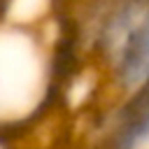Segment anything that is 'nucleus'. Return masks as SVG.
Segmentation results:
<instances>
[{
  "mask_svg": "<svg viewBox=\"0 0 149 149\" xmlns=\"http://www.w3.org/2000/svg\"><path fill=\"white\" fill-rule=\"evenodd\" d=\"M91 149H144L149 144V81L91 112Z\"/></svg>",
  "mask_w": 149,
  "mask_h": 149,
  "instance_id": "obj_1",
  "label": "nucleus"
},
{
  "mask_svg": "<svg viewBox=\"0 0 149 149\" xmlns=\"http://www.w3.org/2000/svg\"><path fill=\"white\" fill-rule=\"evenodd\" d=\"M105 74L119 98L137 91L149 81V12L130 30Z\"/></svg>",
  "mask_w": 149,
  "mask_h": 149,
  "instance_id": "obj_2",
  "label": "nucleus"
}]
</instances>
